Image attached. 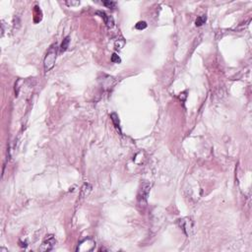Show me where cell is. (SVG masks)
Wrapping results in <instances>:
<instances>
[{"mask_svg": "<svg viewBox=\"0 0 252 252\" xmlns=\"http://www.w3.org/2000/svg\"><path fill=\"white\" fill-rule=\"evenodd\" d=\"M56 244V240H55L54 236L52 234H49V236H46V237L44 238V240L41 243V245L40 246V251L43 252H48L50 250H52L53 247Z\"/></svg>", "mask_w": 252, "mask_h": 252, "instance_id": "277c9868", "label": "cell"}, {"mask_svg": "<svg viewBox=\"0 0 252 252\" xmlns=\"http://www.w3.org/2000/svg\"><path fill=\"white\" fill-rule=\"evenodd\" d=\"M135 28L137 30H144V29H146V28H147V23H146V22H144V21L138 22V23L136 24Z\"/></svg>", "mask_w": 252, "mask_h": 252, "instance_id": "30bf717a", "label": "cell"}, {"mask_svg": "<svg viewBox=\"0 0 252 252\" xmlns=\"http://www.w3.org/2000/svg\"><path fill=\"white\" fill-rule=\"evenodd\" d=\"M57 52H58V47L56 46V43L52 44V46L49 47V49L47 50L46 57H44V60H43V67H44V71L46 72H48L53 68V66H54V64H55V61H56V58H57Z\"/></svg>", "mask_w": 252, "mask_h": 252, "instance_id": "6da1fadb", "label": "cell"}, {"mask_svg": "<svg viewBox=\"0 0 252 252\" xmlns=\"http://www.w3.org/2000/svg\"><path fill=\"white\" fill-rule=\"evenodd\" d=\"M103 4L106 6L107 8H113L114 5H115V2H112V1H103Z\"/></svg>", "mask_w": 252, "mask_h": 252, "instance_id": "7c38bea8", "label": "cell"}, {"mask_svg": "<svg viewBox=\"0 0 252 252\" xmlns=\"http://www.w3.org/2000/svg\"><path fill=\"white\" fill-rule=\"evenodd\" d=\"M66 5H69V6H77V5L80 4V2H74V1H71V2H65Z\"/></svg>", "mask_w": 252, "mask_h": 252, "instance_id": "4fadbf2b", "label": "cell"}, {"mask_svg": "<svg viewBox=\"0 0 252 252\" xmlns=\"http://www.w3.org/2000/svg\"><path fill=\"white\" fill-rule=\"evenodd\" d=\"M96 247V241L92 237H87L81 240L78 244L77 251H83V252H89L93 251Z\"/></svg>", "mask_w": 252, "mask_h": 252, "instance_id": "7a4b0ae2", "label": "cell"}, {"mask_svg": "<svg viewBox=\"0 0 252 252\" xmlns=\"http://www.w3.org/2000/svg\"><path fill=\"white\" fill-rule=\"evenodd\" d=\"M111 62H113V63H120V62H121V59H120V57L116 54V53H113L112 56H111Z\"/></svg>", "mask_w": 252, "mask_h": 252, "instance_id": "8fae6325", "label": "cell"}, {"mask_svg": "<svg viewBox=\"0 0 252 252\" xmlns=\"http://www.w3.org/2000/svg\"><path fill=\"white\" fill-rule=\"evenodd\" d=\"M206 20H207V18H206V16H204V15L197 17V19H196V21H195V25L197 27H201L202 25L205 24Z\"/></svg>", "mask_w": 252, "mask_h": 252, "instance_id": "9c48e42d", "label": "cell"}, {"mask_svg": "<svg viewBox=\"0 0 252 252\" xmlns=\"http://www.w3.org/2000/svg\"><path fill=\"white\" fill-rule=\"evenodd\" d=\"M110 117H111V120H112V122L114 123V125H115V127L117 128L118 130H120V126H119V119H118V115L113 112L110 114Z\"/></svg>", "mask_w": 252, "mask_h": 252, "instance_id": "ba28073f", "label": "cell"}, {"mask_svg": "<svg viewBox=\"0 0 252 252\" xmlns=\"http://www.w3.org/2000/svg\"><path fill=\"white\" fill-rule=\"evenodd\" d=\"M150 190H151L150 183H148V182L142 183L141 187H140L139 193H138V201L140 204H146L148 197H149V194H150Z\"/></svg>", "mask_w": 252, "mask_h": 252, "instance_id": "3957f363", "label": "cell"}, {"mask_svg": "<svg viewBox=\"0 0 252 252\" xmlns=\"http://www.w3.org/2000/svg\"><path fill=\"white\" fill-rule=\"evenodd\" d=\"M69 43H70V37L69 36H67V37L63 40L62 43H61V46H60V51L61 52L66 51L67 48L69 47Z\"/></svg>", "mask_w": 252, "mask_h": 252, "instance_id": "52a82bcc", "label": "cell"}, {"mask_svg": "<svg viewBox=\"0 0 252 252\" xmlns=\"http://www.w3.org/2000/svg\"><path fill=\"white\" fill-rule=\"evenodd\" d=\"M179 224H180L181 229H182L186 233H187V231H189V229H192V222L189 219L179 220Z\"/></svg>", "mask_w": 252, "mask_h": 252, "instance_id": "8992f818", "label": "cell"}, {"mask_svg": "<svg viewBox=\"0 0 252 252\" xmlns=\"http://www.w3.org/2000/svg\"><path fill=\"white\" fill-rule=\"evenodd\" d=\"M97 13L99 14V15H100V17L103 19V21H105V23L107 28H112L114 26V20L112 17L106 15L105 12H102V11H98Z\"/></svg>", "mask_w": 252, "mask_h": 252, "instance_id": "5b68a950", "label": "cell"}]
</instances>
